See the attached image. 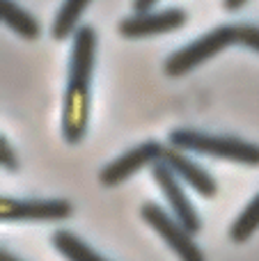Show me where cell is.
I'll use <instances>...</instances> for the list:
<instances>
[{"mask_svg":"<svg viewBox=\"0 0 259 261\" xmlns=\"http://www.w3.org/2000/svg\"><path fill=\"white\" fill-rule=\"evenodd\" d=\"M96 48H99L96 30L92 25H81L73 35L62 103V138L69 144H78L85 138L90 122V92L96 69Z\"/></svg>","mask_w":259,"mask_h":261,"instance_id":"cell-1","label":"cell"},{"mask_svg":"<svg viewBox=\"0 0 259 261\" xmlns=\"http://www.w3.org/2000/svg\"><path fill=\"white\" fill-rule=\"evenodd\" d=\"M170 147L193 151L200 156H211L218 161L239 163V165H259V144L248 140L234 138V135H218L206 133L197 128H174L170 130Z\"/></svg>","mask_w":259,"mask_h":261,"instance_id":"cell-2","label":"cell"},{"mask_svg":"<svg viewBox=\"0 0 259 261\" xmlns=\"http://www.w3.org/2000/svg\"><path fill=\"white\" fill-rule=\"evenodd\" d=\"M239 41V25L225 23L214 30H209L206 35L193 39L191 44L177 48L168 60L163 62V71L170 78H182L188 71L202 67L204 62H209L211 58H216L218 53L227 50L229 46H234Z\"/></svg>","mask_w":259,"mask_h":261,"instance_id":"cell-3","label":"cell"},{"mask_svg":"<svg viewBox=\"0 0 259 261\" xmlns=\"http://www.w3.org/2000/svg\"><path fill=\"white\" fill-rule=\"evenodd\" d=\"M140 216H142V220L165 241V245L177 254L179 261H206L204 252L197 248L193 234L172 213L165 211L163 206H159V204H154V202H147V204H142Z\"/></svg>","mask_w":259,"mask_h":261,"instance_id":"cell-4","label":"cell"},{"mask_svg":"<svg viewBox=\"0 0 259 261\" xmlns=\"http://www.w3.org/2000/svg\"><path fill=\"white\" fill-rule=\"evenodd\" d=\"M186 23H188V14L182 7L151 9V12H133L131 16L122 18L117 25V32L122 37H126V39H147V37L177 32Z\"/></svg>","mask_w":259,"mask_h":261,"instance_id":"cell-5","label":"cell"},{"mask_svg":"<svg viewBox=\"0 0 259 261\" xmlns=\"http://www.w3.org/2000/svg\"><path fill=\"white\" fill-rule=\"evenodd\" d=\"M71 202L67 199H0L3 222H58L71 216Z\"/></svg>","mask_w":259,"mask_h":261,"instance_id":"cell-6","label":"cell"},{"mask_svg":"<svg viewBox=\"0 0 259 261\" xmlns=\"http://www.w3.org/2000/svg\"><path fill=\"white\" fill-rule=\"evenodd\" d=\"M151 176H154L159 190L163 193L165 202H168V206H170V213H172L191 234H197V231L202 229V220H200V216H197L193 202L188 199V193L184 190V186H182L184 181L179 179L163 161L151 165Z\"/></svg>","mask_w":259,"mask_h":261,"instance_id":"cell-7","label":"cell"},{"mask_svg":"<svg viewBox=\"0 0 259 261\" xmlns=\"http://www.w3.org/2000/svg\"><path fill=\"white\" fill-rule=\"evenodd\" d=\"M165 147L156 140H147V142L138 144V147L124 151L119 158L110 161L103 170L99 172V181L108 188L119 186L124 181H128L133 174H138L140 170H145L147 165H156V163L163 158Z\"/></svg>","mask_w":259,"mask_h":261,"instance_id":"cell-8","label":"cell"},{"mask_svg":"<svg viewBox=\"0 0 259 261\" xmlns=\"http://www.w3.org/2000/svg\"><path fill=\"white\" fill-rule=\"evenodd\" d=\"M161 161H163L184 184H188L195 193H200L202 197H214L216 195V190H218L216 179L200 165V163H195L191 156H186V151L174 149V147H165Z\"/></svg>","mask_w":259,"mask_h":261,"instance_id":"cell-9","label":"cell"},{"mask_svg":"<svg viewBox=\"0 0 259 261\" xmlns=\"http://www.w3.org/2000/svg\"><path fill=\"white\" fill-rule=\"evenodd\" d=\"M0 18L3 23L14 32V35L23 37V39L32 41L41 35V25L28 9H23L14 0H0Z\"/></svg>","mask_w":259,"mask_h":261,"instance_id":"cell-10","label":"cell"},{"mask_svg":"<svg viewBox=\"0 0 259 261\" xmlns=\"http://www.w3.org/2000/svg\"><path fill=\"white\" fill-rule=\"evenodd\" d=\"M90 3L92 0H64L60 5L58 14L53 18V25H50V35L55 41H64L76 35V30L81 28V18L85 9L90 7Z\"/></svg>","mask_w":259,"mask_h":261,"instance_id":"cell-11","label":"cell"},{"mask_svg":"<svg viewBox=\"0 0 259 261\" xmlns=\"http://www.w3.org/2000/svg\"><path fill=\"white\" fill-rule=\"evenodd\" d=\"M50 243L67 261H108L103 259L96 250H92L81 236H76L69 229H58L50 236Z\"/></svg>","mask_w":259,"mask_h":261,"instance_id":"cell-12","label":"cell"},{"mask_svg":"<svg viewBox=\"0 0 259 261\" xmlns=\"http://www.w3.org/2000/svg\"><path fill=\"white\" fill-rule=\"evenodd\" d=\"M257 229H259V193L248 202V206H243V211L232 222L229 236H232L234 243H246Z\"/></svg>","mask_w":259,"mask_h":261,"instance_id":"cell-13","label":"cell"},{"mask_svg":"<svg viewBox=\"0 0 259 261\" xmlns=\"http://www.w3.org/2000/svg\"><path fill=\"white\" fill-rule=\"evenodd\" d=\"M239 46L248 50H255L259 53V25H252V23H241L239 25Z\"/></svg>","mask_w":259,"mask_h":261,"instance_id":"cell-14","label":"cell"},{"mask_svg":"<svg viewBox=\"0 0 259 261\" xmlns=\"http://www.w3.org/2000/svg\"><path fill=\"white\" fill-rule=\"evenodd\" d=\"M0 163H3V170L7 172H16L18 170V156L12 149V144L7 142V138H0Z\"/></svg>","mask_w":259,"mask_h":261,"instance_id":"cell-15","label":"cell"},{"mask_svg":"<svg viewBox=\"0 0 259 261\" xmlns=\"http://www.w3.org/2000/svg\"><path fill=\"white\" fill-rule=\"evenodd\" d=\"M159 0H133V12H151Z\"/></svg>","mask_w":259,"mask_h":261,"instance_id":"cell-16","label":"cell"},{"mask_svg":"<svg viewBox=\"0 0 259 261\" xmlns=\"http://www.w3.org/2000/svg\"><path fill=\"white\" fill-rule=\"evenodd\" d=\"M248 0H223V7L227 9V12H239V9L246 7Z\"/></svg>","mask_w":259,"mask_h":261,"instance_id":"cell-17","label":"cell"},{"mask_svg":"<svg viewBox=\"0 0 259 261\" xmlns=\"http://www.w3.org/2000/svg\"><path fill=\"white\" fill-rule=\"evenodd\" d=\"M0 261H21V259L14 257V254L7 252V250H3V252H0Z\"/></svg>","mask_w":259,"mask_h":261,"instance_id":"cell-18","label":"cell"}]
</instances>
